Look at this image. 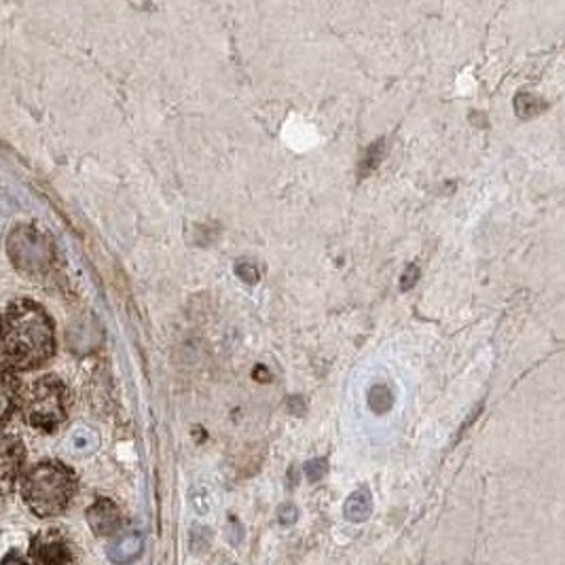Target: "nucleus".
Here are the masks:
<instances>
[{"mask_svg": "<svg viewBox=\"0 0 565 565\" xmlns=\"http://www.w3.org/2000/svg\"><path fill=\"white\" fill-rule=\"evenodd\" d=\"M392 403H394V396L387 386H375L369 392V405L375 413L390 412Z\"/></svg>", "mask_w": 565, "mask_h": 565, "instance_id": "obj_11", "label": "nucleus"}, {"mask_svg": "<svg viewBox=\"0 0 565 565\" xmlns=\"http://www.w3.org/2000/svg\"><path fill=\"white\" fill-rule=\"evenodd\" d=\"M68 403L71 394L66 384L55 375H45L28 390L24 398L26 422L34 430L52 435L68 419Z\"/></svg>", "mask_w": 565, "mask_h": 565, "instance_id": "obj_3", "label": "nucleus"}, {"mask_svg": "<svg viewBox=\"0 0 565 565\" xmlns=\"http://www.w3.org/2000/svg\"><path fill=\"white\" fill-rule=\"evenodd\" d=\"M55 352V329L43 306L18 299L2 320L0 366L13 373H26L43 366Z\"/></svg>", "mask_w": 565, "mask_h": 565, "instance_id": "obj_1", "label": "nucleus"}, {"mask_svg": "<svg viewBox=\"0 0 565 565\" xmlns=\"http://www.w3.org/2000/svg\"><path fill=\"white\" fill-rule=\"evenodd\" d=\"M30 557L39 564L57 565L75 562L73 548L60 530H43L30 542Z\"/></svg>", "mask_w": 565, "mask_h": 565, "instance_id": "obj_4", "label": "nucleus"}, {"mask_svg": "<svg viewBox=\"0 0 565 565\" xmlns=\"http://www.w3.org/2000/svg\"><path fill=\"white\" fill-rule=\"evenodd\" d=\"M235 274H237L244 282H258L257 265H255V263H250V260H239V263L235 265Z\"/></svg>", "mask_w": 565, "mask_h": 565, "instance_id": "obj_13", "label": "nucleus"}, {"mask_svg": "<svg viewBox=\"0 0 565 565\" xmlns=\"http://www.w3.org/2000/svg\"><path fill=\"white\" fill-rule=\"evenodd\" d=\"M77 493V475L66 463H36L22 481V498L28 509L41 519L64 513Z\"/></svg>", "mask_w": 565, "mask_h": 565, "instance_id": "obj_2", "label": "nucleus"}, {"mask_svg": "<svg viewBox=\"0 0 565 565\" xmlns=\"http://www.w3.org/2000/svg\"><path fill=\"white\" fill-rule=\"evenodd\" d=\"M417 278H419V269H417L415 265H409V267L405 269L403 278H401V290H403V292L412 290L413 286L417 284Z\"/></svg>", "mask_w": 565, "mask_h": 565, "instance_id": "obj_14", "label": "nucleus"}, {"mask_svg": "<svg viewBox=\"0 0 565 565\" xmlns=\"http://www.w3.org/2000/svg\"><path fill=\"white\" fill-rule=\"evenodd\" d=\"M288 407H290V412H297V415L306 413V403H303L301 396H290L288 398Z\"/></svg>", "mask_w": 565, "mask_h": 565, "instance_id": "obj_16", "label": "nucleus"}, {"mask_svg": "<svg viewBox=\"0 0 565 565\" xmlns=\"http://www.w3.org/2000/svg\"><path fill=\"white\" fill-rule=\"evenodd\" d=\"M278 519H280V523H284V525H292L297 521V509L292 504H284V507H280V511H278Z\"/></svg>", "mask_w": 565, "mask_h": 565, "instance_id": "obj_15", "label": "nucleus"}, {"mask_svg": "<svg viewBox=\"0 0 565 565\" xmlns=\"http://www.w3.org/2000/svg\"><path fill=\"white\" fill-rule=\"evenodd\" d=\"M20 382L13 371L0 366V430L11 422L20 405Z\"/></svg>", "mask_w": 565, "mask_h": 565, "instance_id": "obj_7", "label": "nucleus"}, {"mask_svg": "<svg viewBox=\"0 0 565 565\" xmlns=\"http://www.w3.org/2000/svg\"><path fill=\"white\" fill-rule=\"evenodd\" d=\"M384 154H386V140L380 138V140H375V142L364 151V154H362V161H360V179H366L371 172H375V170L380 168Z\"/></svg>", "mask_w": 565, "mask_h": 565, "instance_id": "obj_10", "label": "nucleus"}, {"mask_svg": "<svg viewBox=\"0 0 565 565\" xmlns=\"http://www.w3.org/2000/svg\"><path fill=\"white\" fill-rule=\"evenodd\" d=\"M253 375H255V380H257V382H263V384H267V382L271 380V373L267 371V366H257Z\"/></svg>", "mask_w": 565, "mask_h": 565, "instance_id": "obj_17", "label": "nucleus"}, {"mask_svg": "<svg viewBox=\"0 0 565 565\" xmlns=\"http://www.w3.org/2000/svg\"><path fill=\"white\" fill-rule=\"evenodd\" d=\"M26 463V447L13 435H0V493L15 488Z\"/></svg>", "mask_w": 565, "mask_h": 565, "instance_id": "obj_5", "label": "nucleus"}, {"mask_svg": "<svg viewBox=\"0 0 565 565\" xmlns=\"http://www.w3.org/2000/svg\"><path fill=\"white\" fill-rule=\"evenodd\" d=\"M371 509H373V504H371L369 491H366V489H360V491H354V493L348 498V502H345V507H343V513H345V519H350L352 523H362V521L369 519Z\"/></svg>", "mask_w": 565, "mask_h": 565, "instance_id": "obj_8", "label": "nucleus"}, {"mask_svg": "<svg viewBox=\"0 0 565 565\" xmlns=\"http://www.w3.org/2000/svg\"><path fill=\"white\" fill-rule=\"evenodd\" d=\"M0 333H2V320H0Z\"/></svg>", "mask_w": 565, "mask_h": 565, "instance_id": "obj_18", "label": "nucleus"}, {"mask_svg": "<svg viewBox=\"0 0 565 565\" xmlns=\"http://www.w3.org/2000/svg\"><path fill=\"white\" fill-rule=\"evenodd\" d=\"M87 521L98 536H113L121 527V511L113 500L98 498L87 511Z\"/></svg>", "mask_w": 565, "mask_h": 565, "instance_id": "obj_6", "label": "nucleus"}, {"mask_svg": "<svg viewBox=\"0 0 565 565\" xmlns=\"http://www.w3.org/2000/svg\"><path fill=\"white\" fill-rule=\"evenodd\" d=\"M329 472V460L327 458H316L306 466V475H308L309 481H322Z\"/></svg>", "mask_w": 565, "mask_h": 565, "instance_id": "obj_12", "label": "nucleus"}, {"mask_svg": "<svg viewBox=\"0 0 565 565\" xmlns=\"http://www.w3.org/2000/svg\"><path fill=\"white\" fill-rule=\"evenodd\" d=\"M546 106H548V104L544 103L542 98L534 96V94H527V92H519V94L514 96V113H516V117H521V119H534V117H539L540 113L546 110Z\"/></svg>", "mask_w": 565, "mask_h": 565, "instance_id": "obj_9", "label": "nucleus"}]
</instances>
